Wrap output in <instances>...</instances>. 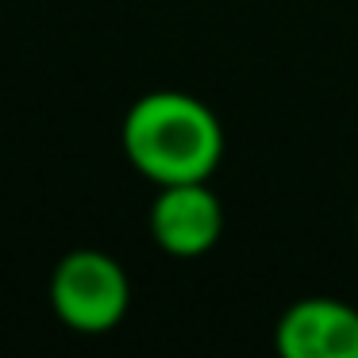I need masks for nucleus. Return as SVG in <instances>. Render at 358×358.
<instances>
[{
	"instance_id": "obj_4",
	"label": "nucleus",
	"mask_w": 358,
	"mask_h": 358,
	"mask_svg": "<svg viewBox=\"0 0 358 358\" xmlns=\"http://www.w3.org/2000/svg\"><path fill=\"white\" fill-rule=\"evenodd\" d=\"M278 350L285 358H358V312L327 296L293 304L278 324Z\"/></svg>"
},
{
	"instance_id": "obj_2",
	"label": "nucleus",
	"mask_w": 358,
	"mask_h": 358,
	"mask_svg": "<svg viewBox=\"0 0 358 358\" xmlns=\"http://www.w3.org/2000/svg\"><path fill=\"white\" fill-rule=\"evenodd\" d=\"M131 285L116 258L101 250H73L55 266L50 278V304L58 320L73 331L101 335L124 320Z\"/></svg>"
},
{
	"instance_id": "obj_3",
	"label": "nucleus",
	"mask_w": 358,
	"mask_h": 358,
	"mask_svg": "<svg viewBox=\"0 0 358 358\" xmlns=\"http://www.w3.org/2000/svg\"><path fill=\"white\" fill-rule=\"evenodd\" d=\"M220 231H224V212L204 181L162 185L155 208H150V235L166 255L196 258L216 247Z\"/></svg>"
},
{
	"instance_id": "obj_1",
	"label": "nucleus",
	"mask_w": 358,
	"mask_h": 358,
	"mask_svg": "<svg viewBox=\"0 0 358 358\" xmlns=\"http://www.w3.org/2000/svg\"><path fill=\"white\" fill-rule=\"evenodd\" d=\"M124 150L143 178L158 185L208 181L224 155L220 120L189 93H147L124 120Z\"/></svg>"
}]
</instances>
